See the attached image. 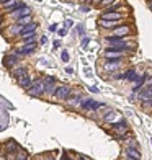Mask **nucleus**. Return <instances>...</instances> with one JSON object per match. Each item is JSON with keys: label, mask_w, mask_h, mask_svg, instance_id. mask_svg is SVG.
I'll list each match as a JSON object with an SVG mask.
<instances>
[{"label": "nucleus", "mask_w": 152, "mask_h": 160, "mask_svg": "<svg viewBox=\"0 0 152 160\" xmlns=\"http://www.w3.org/2000/svg\"><path fill=\"white\" fill-rule=\"evenodd\" d=\"M26 92H28V95H30V97H34V98L41 97L43 93H44V82H43V78L33 80L31 85L26 88Z\"/></svg>", "instance_id": "obj_1"}, {"label": "nucleus", "mask_w": 152, "mask_h": 160, "mask_svg": "<svg viewBox=\"0 0 152 160\" xmlns=\"http://www.w3.org/2000/svg\"><path fill=\"white\" fill-rule=\"evenodd\" d=\"M70 93H72V88L69 85H61V87H56V90H54V97L57 100H67V97H70Z\"/></svg>", "instance_id": "obj_2"}, {"label": "nucleus", "mask_w": 152, "mask_h": 160, "mask_svg": "<svg viewBox=\"0 0 152 160\" xmlns=\"http://www.w3.org/2000/svg\"><path fill=\"white\" fill-rule=\"evenodd\" d=\"M124 20H103V18H98V25L105 30H114L116 26L123 25Z\"/></svg>", "instance_id": "obj_3"}, {"label": "nucleus", "mask_w": 152, "mask_h": 160, "mask_svg": "<svg viewBox=\"0 0 152 160\" xmlns=\"http://www.w3.org/2000/svg\"><path fill=\"white\" fill-rule=\"evenodd\" d=\"M100 18H103V20H124V15L118 10H103Z\"/></svg>", "instance_id": "obj_4"}, {"label": "nucleus", "mask_w": 152, "mask_h": 160, "mask_svg": "<svg viewBox=\"0 0 152 160\" xmlns=\"http://www.w3.org/2000/svg\"><path fill=\"white\" fill-rule=\"evenodd\" d=\"M80 106L84 110H98V108H103V103H98V101L92 100V98H82Z\"/></svg>", "instance_id": "obj_5"}, {"label": "nucleus", "mask_w": 152, "mask_h": 160, "mask_svg": "<svg viewBox=\"0 0 152 160\" xmlns=\"http://www.w3.org/2000/svg\"><path fill=\"white\" fill-rule=\"evenodd\" d=\"M36 41H33V42H26L25 46H21V48H18L17 49V54L18 56H28V54H31V52H34L36 51Z\"/></svg>", "instance_id": "obj_6"}, {"label": "nucleus", "mask_w": 152, "mask_h": 160, "mask_svg": "<svg viewBox=\"0 0 152 160\" xmlns=\"http://www.w3.org/2000/svg\"><path fill=\"white\" fill-rule=\"evenodd\" d=\"M133 33V28L131 26H128V25H119V26H116L113 30V34H118V36H123V38H126V36H129Z\"/></svg>", "instance_id": "obj_7"}, {"label": "nucleus", "mask_w": 152, "mask_h": 160, "mask_svg": "<svg viewBox=\"0 0 152 160\" xmlns=\"http://www.w3.org/2000/svg\"><path fill=\"white\" fill-rule=\"evenodd\" d=\"M43 82H44V92H48L49 95H54L56 78H54V77H46V78H43Z\"/></svg>", "instance_id": "obj_8"}, {"label": "nucleus", "mask_w": 152, "mask_h": 160, "mask_svg": "<svg viewBox=\"0 0 152 160\" xmlns=\"http://www.w3.org/2000/svg\"><path fill=\"white\" fill-rule=\"evenodd\" d=\"M30 8L25 5V7H17V8H13L12 12H10V15L13 17V18H20V17H25V15H30Z\"/></svg>", "instance_id": "obj_9"}, {"label": "nucleus", "mask_w": 152, "mask_h": 160, "mask_svg": "<svg viewBox=\"0 0 152 160\" xmlns=\"http://www.w3.org/2000/svg\"><path fill=\"white\" fill-rule=\"evenodd\" d=\"M18 62H20L18 54H10V56H5V57H3V65H5V67H8V69L15 67Z\"/></svg>", "instance_id": "obj_10"}, {"label": "nucleus", "mask_w": 152, "mask_h": 160, "mask_svg": "<svg viewBox=\"0 0 152 160\" xmlns=\"http://www.w3.org/2000/svg\"><path fill=\"white\" fill-rule=\"evenodd\" d=\"M137 98L141 101H150L152 100V87H142Z\"/></svg>", "instance_id": "obj_11"}, {"label": "nucleus", "mask_w": 152, "mask_h": 160, "mask_svg": "<svg viewBox=\"0 0 152 160\" xmlns=\"http://www.w3.org/2000/svg\"><path fill=\"white\" fill-rule=\"evenodd\" d=\"M36 30H38V23H28L25 26H21L20 28V36H23V34H30V33H34Z\"/></svg>", "instance_id": "obj_12"}, {"label": "nucleus", "mask_w": 152, "mask_h": 160, "mask_svg": "<svg viewBox=\"0 0 152 160\" xmlns=\"http://www.w3.org/2000/svg\"><path fill=\"white\" fill-rule=\"evenodd\" d=\"M17 82H18V85L21 87V88H28V87L31 85V82H33V80H31L30 74L26 72L25 75H21V77H18V78H17Z\"/></svg>", "instance_id": "obj_13"}, {"label": "nucleus", "mask_w": 152, "mask_h": 160, "mask_svg": "<svg viewBox=\"0 0 152 160\" xmlns=\"http://www.w3.org/2000/svg\"><path fill=\"white\" fill-rule=\"evenodd\" d=\"M105 39L110 42V44H128V42H126V38H123V36H118V34L106 36Z\"/></svg>", "instance_id": "obj_14"}, {"label": "nucleus", "mask_w": 152, "mask_h": 160, "mask_svg": "<svg viewBox=\"0 0 152 160\" xmlns=\"http://www.w3.org/2000/svg\"><path fill=\"white\" fill-rule=\"evenodd\" d=\"M126 158L139 160V158H141V154H139V149H134V147H126Z\"/></svg>", "instance_id": "obj_15"}, {"label": "nucleus", "mask_w": 152, "mask_h": 160, "mask_svg": "<svg viewBox=\"0 0 152 160\" xmlns=\"http://www.w3.org/2000/svg\"><path fill=\"white\" fill-rule=\"evenodd\" d=\"M105 57H106V59H119V61H123L124 54H123V52H116V51L106 49V51H105Z\"/></svg>", "instance_id": "obj_16"}, {"label": "nucleus", "mask_w": 152, "mask_h": 160, "mask_svg": "<svg viewBox=\"0 0 152 160\" xmlns=\"http://www.w3.org/2000/svg\"><path fill=\"white\" fill-rule=\"evenodd\" d=\"M28 23H31V13H30V15H25V17L17 18V26H20V28L28 25Z\"/></svg>", "instance_id": "obj_17"}, {"label": "nucleus", "mask_w": 152, "mask_h": 160, "mask_svg": "<svg viewBox=\"0 0 152 160\" xmlns=\"http://www.w3.org/2000/svg\"><path fill=\"white\" fill-rule=\"evenodd\" d=\"M136 77H137V72H136V69H128V70L124 72V78L128 80V82H134Z\"/></svg>", "instance_id": "obj_18"}, {"label": "nucleus", "mask_w": 152, "mask_h": 160, "mask_svg": "<svg viewBox=\"0 0 152 160\" xmlns=\"http://www.w3.org/2000/svg\"><path fill=\"white\" fill-rule=\"evenodd\" d=\"M17 3H18V0H7V2L3 3V10H7V12H12V10L17 7Z\"/></svg>", "instance_id": "obj_19"}, {"label": "nucleus", "mask_w": 152, "mask_h": 160, "mask_svg": "<svg viewBox=\"0 0 152 160\" xmlns=\"http://www.w3.org/2000/svg\"><path fill=\"white\" fill-rule=\"evenodd\" d=\"M26 72H28V70H26V67H17L15 70L12 72V75L15 77V78H18V77H21V75H25Z\"/></svg>", "instance_id": "obj_20"}, {"label": "nucleus", "mask_w": 152, "mask_h": 160, "mask_svg": "<svg viewBox=\"0 0 152 160\" xmlns=\"http://www.w3.org/2000/svg\"><path fill=\"white\" fill-rule=\"evenodd\" d=\"M82 98H84V97L80 95V93H77V95H75V97H72V98L67 97V100H69V103H70V105H79V103L82 101Z\"/></svg>", "instance_id": "obj_21"}, {"label": "nucleus", "mask_w": 152, "mask_h": 160, "mask_svg": "<svg viewBox=\"0 0 152 160\" xmlns=\"http://www.w3.org/2000/svg\"><path fill=\"white\" fill-rule=\"evenodd\" d=\"M21 38H23L25 44H26V42H33V41H34V38H36V31H34V33H30V34H23Z\"/></svg>", "instance_id": "obj_22"}, {"label": "nucleus", "mask_w": 152, "mask_h": 160, "mask_svg": "<svg viewBox=\"0 0 152 160\" xmlns=\"http://www.w3.org/2000/svg\"><path fill=\"white\" fill-rule=\"evenodd\" d=\"M7 150H8V152L17 150V144L13 142V141H8V142H7Z\"/></svg>", "instance_id": "obj_23"}, {"label": "nucleus", "mask_w": 152, "mask_h": 160, "mask_svg": "<svg viewBox=\"0 0 152 160\" xmlns=\"http://www.w3.org/2000/svg\"><path fill=\"white\" fill-rule=\"evenodd\" d=\"M61 57H62V61H64V62H69V52H67V51H62Z\"/></svg>", "instance_id": "obj_24"}, {"label": "nucleus", "mask_w": 152, "mask_h": 160, "mask_svg": "<svg viewBox=\"0 0 152 160\" xmlns=\"http://www.w3.org/2000/svg\"><path fill=\"white\" fill-rule=\"evenodd\" d=\"M113 2H114V0H101V2H100V5H101V7H108V5H110V3H113ZM100 5H98V7H100Z\"/></svg>", "instance_id": "obj_25"}, {"label": "nucleus", "mask_w": 152, "mask_h": 160, "mask_svg": "<svg viewBox=\"0 0 152 160\" xmlns=\"http://www.w3.org/2000/svg\"><path fill=\"white\" fill-rule=\"evenodd\" d=\"M64 26H66L67 30H69V28L74 26V21H72V20H66V21H64Z\"/></svg>", "instance_id": "obj_26"}, {"label": "nucleus", "mask_w": 152, "mask_h": 160, "mask_svg": "<svg viewBox=\"0 0 152 160\" xmlns=\"http://www.w3.org/2000/svg\"><path fill=\"white\" fill-rule=\"evenodd\" d=\"M146 82H147V85H146V87H152V75H147Z\"/></svg>", "instance_id": "obj_27"}, {"label": "nucleus", "mask_w": 152, "mask_h": 160, "mask_svg": "<svg viewBox=\"0 0 152 160\" xmlns=\"http://www.w3.org/2000/svg\"><path fill=\"white\" fill-rule=\"evenodd\" d=\"M67 34V28H62V30H59V36H66Z\"/></svg>", "instance_id": "obj_28"}, {"label": "nucleus", "mask_w": 152, "mask_h": 160, "mask_svg": "<svg viewBox=\"0 0 152 160\" xmlns=\"http://www.w3.org/2000/svg\"><path fill=\"white\" fill-rule=\"evenodd\" d=\"M89 42H90V39H89V38H84V39H82V48H85L87 44H89Z\"/></svg>", "instance_id": "obj_29"}, {"label": "nucleus", "mask_w": 152, "mask_h": 160, "mask_svg": "<svg viewBox=\"0 0 152 160\" xmlns=\"http://www.w3.org/2000/svg\"><path fill=\"white\" fill-rule=\"evenodd\" d=\"M77 31H79V34H84V26L79 25V26H77Z\"/></svg>", "instance_id": "obj_30"}, {"label": "nucleus", "mask_w": 152, "mask_h": 160, "mask_svg": "<svg viewBox=\"0 0 152 160\" xmlns=\"http://www.w3.org/2000/svg\"><path fill=\"white\" fill-rule=\"evenodd\" d=\"M49 30H51V31H56V30H57V23H54V25H51V26H49Z\"/></svg>", "instance_id": "obj_31"}, {"label": "nucleus", "mask_w": 152, "mask_h": 160, "mask_svg": "<svg viewBox=\"0 0 152 160\" xmlns=\"http://www.w3.org/2000/svg\"><path fill=\"white\" fill-rule=\"evenodd\" d=\"M100 2H101V0H92V5H95V7H98V5H100Z\"/></svg>", "instance_id": "obj_32"}, {"label": "nucleus", "mask_w": 152, "mask_h": 160, "mask_svg": "<svg viewBox=\"0 0 152 160\" xmlns=\"http://www.w3.org/2000/svg\"><path fill=\"white\" fill-rule=\"evenodd\" d=\"M66 72H67V74H74V69H72V67H66Z\"/></svg>", "instance_id": "obj_33"}, {"label": "nucleus", "mask_w": 152, "mask_h": 160, "mask_svg": "<svg viewBox=\"0 0 152 160\" xmlns=\"http://www.w3.org/2000/svg\"><path fill=\"white\" fill-rule=\"evenodd\" d=\"M46 42H48V38H46V36H43V38H41V44H46Z\"/></svg>", "instance_id": "obj_34"}, {"label": "nucleus", "mask_w": 152, "mask_h": 160, "mask_svg": "<svg viewBox=\"0 0 152 160\" xmlns=\"http://www.w3.org/2000/svg\"><path fill=\"white\" fill-rule=\"evenodd\" d=\"M90 92H93V93H97V92H98V88H97V87H90Z\"/></svg>", "instance_id": "obj_35"}, {"label": "nucleus", "mask_w": 152, "mask_h": 160, "mask_svg": "<svg viewBox=\"0 0 152 160\" xmlns=\"http://www.w3.org/2000/svg\"><path fill=\"white\" fill-rule=\"evenodd\" d=\"M61 46V41H54V48H59Z\"/></svg>", "instance_id": "obj_36"}, {"label": "nucleus", "mask_w": 152, "mask_h": 160, "mask_svg": "<svg viewBox=\"0 0 152 160\" xmlns=\"http://www.w3.org/2000/svg\"><path fill=\"white\" fill-rule=\"evenodd\" d=\"M147 7H149V10H152V0H149V2H147Z\"/></svg>", "instance_id": "obj_37"}, {"label": "nucleus", "mask_w": 152, "mask_h": 160, "mask_svg": "<svg viewBox=\"0 0 152 160\" xmlns=\"http://www.w3.org/2000/svg\"><path fill=\"white\" fill-rule=\"evenodd\" d=\"M7 2V0H0V3H5Z\"/></svg>", "instance_id": "obj_38"}, {"label": "nucleus", "mask_w": 152, "mask_h": 160, "mask_svg": "<svg viewBox=\"0 0 152 160\" xmlns=\"http://www.w3.org/2000/svg\"><path fill=\"white\" fill-rule=\"evenodd\" d=\"M150 106H152V100H150Z\"/></svg>", "instance_id": "obj_39"}, {"label": "nucleus", "mask_w": 152, "mask_h": 160, "mask_svg": "<svg viewBox=\"0 0 152 160\" xmlns=\"http://www.w3.org/2000/svg\"><path fill=\"white\" fill-rule=\"evenodd\" d=\"M80 2H85V0H80Z\"/></svg>", "instance_id": "obj_40"}, {"label": "nucleus", "mask_w": 152, "mask_h": 160, "mask_svg": "<svg viewBox=\"0 0 152 160\" xmlns=\"http://www.w3.org/2000/svg\"><path fill=\"white\" fill-rule=\"evenodd\" d=\"M150 142H152V139H150Z\"/></svg>", "instance_id": "obj_41"}]
</instances>
